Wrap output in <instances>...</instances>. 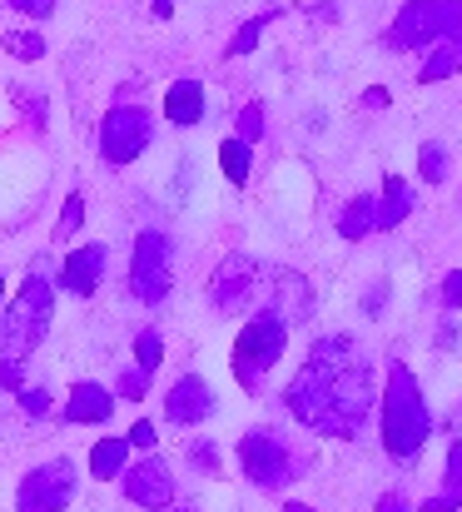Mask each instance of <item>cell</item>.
Masks as SVG:
<instances>
[{"label": "cell", "instance_id": "6da1fadb", "mask_svg": "<svg viewBox=\"0 0 462 512\" xmlns=\"http://www.w3.org/2000/svg\"><path fill=\"white\" fill-rule=\"evenodd\" d=\"M373 398H378V373L348 334H328L313 343L308 363L284 393L289 413L323 438H353L373 413Z\"/></svg>", "mask_w": 462, "mask_h": 512}, {"label": "cell", "instance_id": "7a4b0ae2", "mask_svg": "<svg viewBox=\"0 0 462 512\" xmlns=\"http://www.w3.org/2000/svg\"><path fill=\"white\" fill-rule=\"evenodd\" d=\"M433 433L428 398L413 378L408 363H388V388H383V448L393 463H413Z\"/></svg>", "mask_w": 462, "mask_h": 512}, {"label": "cell", "instance_id": "3957f363", "mask_svg": "<svg viewBox=\"0 0 462 512\" xmlns=\"http://www.w3.org/2000/svg\"><path fill=\"white\" fill-rule=\"evenodd\" d=\"M50 319H55V289L45 274H25L20 294L5 304V324H0V348L5 358H30L40 339L50 334Z\"/></svg>", "mask_w": 462, "mask_h": 512}, {"label": "cell", "instance_id": "277c9868", "mask_svg": "<svg viewBox=\"0 0 462 512\" xmlns=\"http://www.w3.org/2000/svg\"><path fill=\"white\" fill-rule=\"evenodd\" d=\"M284 348H289V324H284L279 314L259 309V314L244 324V334L234 339V378H239L244 388H259V373H269V368L284 358Z\"/></svg>", "mask_w": 462, "mask_h": 512}, {"label": "cell", "instance_id": "5b68a950", "mask_svg": "<svg viewBox=\"0 0 462 512\" xmlns=\"http://www.w3.org/2000/svg\"><path fill=\"white\" fill-rule=\"evenodd\" d=\"M264 284H269V269L259 259L229 254L209 279V304L214 314H244L249 304H264Z\"/></svg>", "mask_w": 462, "mask_h": 512}, {"label": "cell", "instance_id": "8992f818", "mask_svg": "<svg viewBox=\"0 0 462 512\" xmlns=\"http://www.w3.org/2000/svg\"><path fill=\"white\" fill-rule=\"evenodd\" d=\"M239 468H244V478H249L254 488H264V493H284V488L294 483V473H299V458L284 448V438L254 428V433L239 438Z\"/></svg>", "mask_w": 462, "mask_h": 512}, {"label": "cell", "instance_id": "52a82bcc", "mask_svg": "<svg viewBox=\"0 0 462 512\" xmlns=\"http://www.w3.org/2000/svg\"><path fill=\"white\" fill-rule=\"evenodd\" d=\"M130 289L140 304H164L169 289H174V244L169 234L145 229L135 239V259H130Z\"/></svg>", "mask_w": 462, "mask_h": 512}, {"label": "cell", "instance_id": "ba28073f", "mask_svg": "<svg viewBox=\"0 0 462 512\" xmlns=\"http://www.w3.org/2000/svg\"><path fill=\"white\" fill-rule=\"evenodd\" d=\"M75 488H80V473L70 458H50L40 468H30L15 488V508L20 512H65L75 503Z\"/></svg>", "mask_w": 462, "mask_h": 512}, {"label": "cell", "instance_id": "9c48e42d", "mask_svg": "<svg viewBox=\"0 0 462 512\" xmlns=\"http://www.w3.org/2000/svg\"><path fill=\"white\" fill-rule=\"evenodd\" d=\"M154 140V120L150 110L140 105H115L105 120H100V155L110 165H135Z\"/></svg>", "mask_w": 462, "mask_h": 512}, {"label": "cell", "instance_id": "30bf717a", "mask_svg": "<svg viewBox=\"0 0 462 512\" xmlns=\"http://www.w3.org/2000/svg\"><path fill=\"white\" fill-rule=\"evenodd\" d=\"M120 478H125V498H130L135 508L164 512L174 503V473H169L164 458H140V463H130Z\"/></svg>", "mask_w": 462, "mask_h": 512}, {"label": "cell", "instance_id": "8fae6325", "mask_svg": "<svg viewBox=\"0 0 462 512\" xmlns=\"http://www.w3.org/2000/svg\"><path fill=\"white\" fill-rule=\"evenodd\" d=\"M209 413H214V388H209L199 373L179 378V383L164 393V418H169L174 428H194V423H204Z\"/></svg>", "mask_w": 462, "mask_h": 512}, {"label": "cell", "instance_id": "7c38bea8", "mask_svg": "<svg viewBox=\"0 0 462 512\" xmlns=\"http://www.w3.org/2000/svg\"><path fill=\"white\" fill-rule=\"evenodd\" d=\"M269 284L274 289H264V309L269 314H279L284 324H294V319H308L313 314V289H308L304 274H289V269H279V274H269Z\"/></svg>", "mask_w": 462, "mask_h": 512}, {"label": "cell", "instance_id": "4fadbf2b", "mask_svg": "<svg viewBox=\"0 0 462 512\" xmlns=\"http://www.w3.org/2000/svg\"><path fill=\"white\" fill-rule=\"evenodd\" d=\"M105 244H85V249H75V254H65V264H60V289H70L75 299H90L95 289H100V279H105Z\"/></svg>", "mask_w": 462, "mask_h": 512}, {"label": "cell", "instance_id": "5bb4252c", "mask_svg": "<svg viewBox=\"0 0 462 512\" xmlns=\"http://www.w3.org/2000/svg\"><path fill=\"white\" fill-rule=\"evenodd\" d=\"M110 413H115V393L90 383V378L75 383L65 398V423H110Z\"/></svg>", "mask_w": 462, "mask_h": 512}, {"label": "cell", "instance_id": "9a60e30c", "mask_svg": "<svg viewBox=\"0 0 462 512\" xmlns=\"http://www.w3.org/2000/svg\"><path fill=\"white\" fill-rule=\"evenodd\" d=\"M164 120L179 125V130L199 125V120H204V85H199V80H174V85L164 90Z\"/></svg>", "mask_w": 462, "mask_h": 512}, {"label": "cell", "instance_id": "2e32d148", "mask_svg": "<svg viewBox=\"0 0 462 512\" xmlns=\"http://www.w3.org/2000/svg\"><path fill=\"white\" fill-rule=\"evenodd\" d=\"M408 209H413L408 179H403V174H388V179H383V204H378V219H373V229H398V224L408 219Z\"/></svg>", "mask_w": 462, "mask_h": 512}, {"label": "cell", "instance_id": "e0dca14e", "mask_svg": "<svg viewBox=\"0 0 462 512\" xmlns=\"http://www.w3.org/2000/svg\"><path fill=\"white\" fill-rule=\"evenodd\" d=\"M373 219H378V199L373 194H353L338 209V234L343 239H363V234H373Z\"/></svg>", "mask_w": 462, "mask_h": 512}, {"label": "cell", "instance_id": "ac0fdd59", "mask_svg": "<svg viewBox=\"0 0 462 512\" xmlns=\"http://www.w3.org/2000/svg\"><path fill=\"white\" fill-rule=\"evenodd\" d=\"M125 468H130V443H125V438H100V443L90 448V473H95L100 483L120 478Z\"/></svg>", "mask_w": 462, "mask_h": 512}, {"label": "cell", "instance_id": "d6986e66", "mask_svg": "<svg viewBox=\"0 0 462 512\" xmlns=\"http://www.w3.org/2000/svg\"><path fill=\"white\" fill-rule=\"evenodd\" d=\"M458 65H462V45H453V40H438V45H433V55L418 65V85H438V80L458 75Z\"/></svg>", "mask_w": 462, "mask_h": 512}, {"label": "cell", "instance_id": "ffe728a7", "mask_svg": "<svg viewBox=\"0 0 462 512\" xmlns=\"http://www.w3.org/2000/svg\"><path fill=\"white\" fill-rule=\"evenodd\" d=\"M462 508V443L448 448V473H443V488H438V498L428 503V512H453Z\"/></svg>", "mask_w": 462, "mask_h": 512}, {"label": "cell", "instance_id": "44dd1931", "mask_svg": "<svg viewBox=\"0 0 462 512\" xmlns=\"http://www.w3.org/2000/svg\"><path fill=\"white\" fill-rule=\"evenodd\" d=\"M219 165H224V179H229V184H249L254 145H244L239 135H234V140H219Z\"/></svg>", "mask_w": 462, "mask_h": 512}, {"label": "cell", "instance_id": "7402d4cb", "mask_svg": "<svg viewBox=\"0 0 462 512\" xmlns=\"http://www.w3.org/2000/svg\"><path fill=\"white\" fill-rule=\"evenodd\" d=\"M269 20H274V10H264V15H249V20L239 25V35L229 40V55L239 60V55H249V50H259V40H264V30H269Z\"/></svg>", "mask_w": 462, "mask_h": 512}, {"label": "cell", "instance_id": "603a6c76", "mask_svg": "<svg viewBox=\"0 0 462 512\" xmlns=\"http://www.w3.org/2000/svg\"><path fill=\"white\" fill-rule=\"evenodd\" d=\"M5 50H10L15 60H40V55H45V40H40L35 30H5Z\"/></svg>", "mask_w": 462, "mask_h": 512}, {"label": "cell", "instance_id": "cb8c5ba5", "mask_svg": "<svg viewBox=\"0 0 462 512\" xmlns=\"http://www.w3.org/2000/svg\"><path fill=\"white\" fill-rule=\"evenodd\" d=\"M418 174H423L428 184H443V179H448V150H443V145H423V150H418Z\"/></svg>", "mask_w": 462, "mask_h": 512}, {"label": "cell", "instance_id": "d4e9b609", "mask_svg": "<svg viewBox=\"0 0 462 512\" xmlns=\"http://www.w3.org/2000/svg\"><path fill=\"white\" fill-rule=\"evenodd\" d=\"M164 363V339L154 334V329H145L140 339H135V368H145V373H154Z\"/></svg>", "mask_w": 462, "mask_h": 512}, {"label": "cell", "instance_id": "484cf974", "mask_svg": "<svg viewBox=\"0 0 462 512\" xmlns=\"http://www.w3.org/2000/svg\"><path fill=\"white\" fill-rule=\"evenodd\" d=\"M264 130H269V125H264V110H259V105H244V110H239V130H234V135H239L244 145H259V140H264Z\"/></svg>", "mask_w": 462, "mask_h": 512}, {"label": "cell", "instance_id": "4316f807", "mask_svg": "<svg viewBox=\"0 0 462 512\" xmlns=\"http://www.w3.org/2000/svg\"><path fill=\"white\" fill-rule=\"evenodd\" d=\"M80 224H85V194H70V199H65V209H60V224H55V234H60V239H70Z\"/></svg>", "mask_w": 462, "mask_h": 512}, {"label": "cell", "instance_id": "83f0119b", "mask_svg": "<svg viewBox=\"0 0 462 512\" xmlns=\"http://www.w3.org/2000/svg\"><path fill=\"white\" fill-rule=\"evenodd\" d=\"M145 393H150V373H145V368H125V373H120V398L140 403Z\"/></svg>", "mask_w": 462, "mask_h": 512}, {"label": "cell", "instance_id": "f1b7e54d", "mask_svg": "<svg viewBox=\"0 0 462 512\" xmlns=\"http://www.w3.org/2000/svg\"><path fill=\"white\" fill-rule=\"evenodd\" d=\"M50 403H55V398H50V388H20V408H25L30 418H45V413H50Z\"/></svg>", "mask_w": 462, "mask_h": 512}, {"label": "cell", "instance_id": "f546056e", "mask_svg": "<svg viewBox=\"0 0 462 512\" xmlns=\"http://www.w3.org/2000/svg\"><path fill=\"white\" fill-rule=\"evenodd\" d=\"M189 463H194L199 473H219V448H214V443H194V448H189Z\"/></svg>", "mask_w": 462, "mask_h": 512}, {"label": "cell", "instance_id": "4dcf8cb0", "mask_svg": "<svg viewBox=\"0 0 462 512\" xmlns=\"http://www.w3.org/2000/svg\"><path fill=\"white\" fill-rule=\"evenodd\" d=\"M0 388H10V393L25 388V363L20 358H0Z\"/></svg>", "mask_w": 462, "mask_h": 512}, {"label": "cell", "instance_id": "1f68e13d", "mask_svg": "<svg viewBox=\"0 0 462 512\" xmlns=\"http://www.w3.org/2000/svg\"><path fill=\"white\" fill-rule=\"evenodd\" d=\"M10 10H20V15H30V20H50V10H55V0H5Z\"/></svg>", "mask_w": 462, "mask_h": 512}, {"label": "cell", "instance_id": "d6a6232c", "mask_svg": "<svg viewBox=\"0 0 462 512\" xmlns=\"http://www.w3.org/2000/svg\"><path fill=\"white\" fill-rule=\"evenodd\" d=\"M383 309H388V284H373V289L363 294V314H368V319H378Z\"/></svg>", "mask_w": 462, "mask_h": 512}, {"label": "cell", "instance_id": "836d02e7", "mask_svg": "<svg viewBox=\"0 0 462 512\" xmlns=\"http://www.w3.org/2000/svg\"><path fill=\"white\" fill-rule=\"evenodd\" d=\"M154 438H159V433H154V423H145V418H140V423L130 428V438H125V443H130V448H145V453H150Z\"/></svg>", "mask_w": 462, "mask_h": 512}, {"label": "cell", "instance_id": "e575fe53", "mask_svg": "<svg viewBox=\"0 0 462 512\" xmlns=\"http://www.w3.org/2000/svg\"><path fill=\"white\" fill-rule=\"evenodd\" d=\"M443 304H448V309H462V269H453V274L443 279Z\"/></svg>", "mask_w": 462, "mask_h": 512}, {"label": "cell", "instance_id": "d590c367", "mask_svg": "<svg viewBox=\"0 0 462 512\" xmlns=\"http://www.w3.org/2000/svg\"><path fill=\"white\" fill-rule=\"evenodd\" d=\"M378 512H418V508H413L403 493H383V498H378Z\"/></svg>", "mask_w": 462, "mask_h": 512}, {"label": "cell", "instance_id": "8d00e7d4", "mask_svg": "<svg viewBox=\"0 0 462 512\" xmlns=\"http://www.w3.org/2000/svg\"><path fill=\"white\" fill-rule=\"evenodd\" d=\"M363 105H368V110H388V105H393V95H388L383 85H373V90H363Z\"/></svg>", "mask_w": 462, "mask_h": 512}, {"label": "cell", "instance_id": "74e56055", "mask_svg": "<svg viewBox=\"0 0 462 512\" xmlns=\"http://www.w3.org/2000/svg\"><path fill=\"white\" fill-rule=\"evenodd\" d=\"M154 15H159V20H169V15H174V0H154Z\"/></svg>", "mask_w": 462, "mask_h": 512}, {"label": "cell", "instance_id": "f35d334b", "mask_svg": "<svg viewBox=\"0 0 462 512\" xmlns=\"http://www.w3.org/2000/svg\"><path fill=\"white\" fill-rule=\"evenodd\" d=\"M284 512H313V508H304V503H294V498H289V503H284Z\"/></svg>", "mask_w": 462, "mask_h": 512}, {"label": "cell", "instance_id": "ab89813d", "mask_svg": "<svg viewBox=\"0 0 462 512\" xmlns=\"http://www.w3.org/2000/svg\"><path fill=\"white\" fill-rule=\"evenodd\" d=\"M0 304H5V274H0Z\"/></svg>", "mask_w": 462, "mask_h": 512}, {"label": "cell", "instance_id": "60d3db41", "mask_svg": "<svg viewBox=\"0 0 462 512\" xmlns=\"http://www.w3.org/2000/svg\"><path fill=\"white\" fill-rule=\"evenodd\" d=\"M179 512H194V508H179Z\"/></svg>", "mask_w": 462, "mask_h": 512}]
</instances>
